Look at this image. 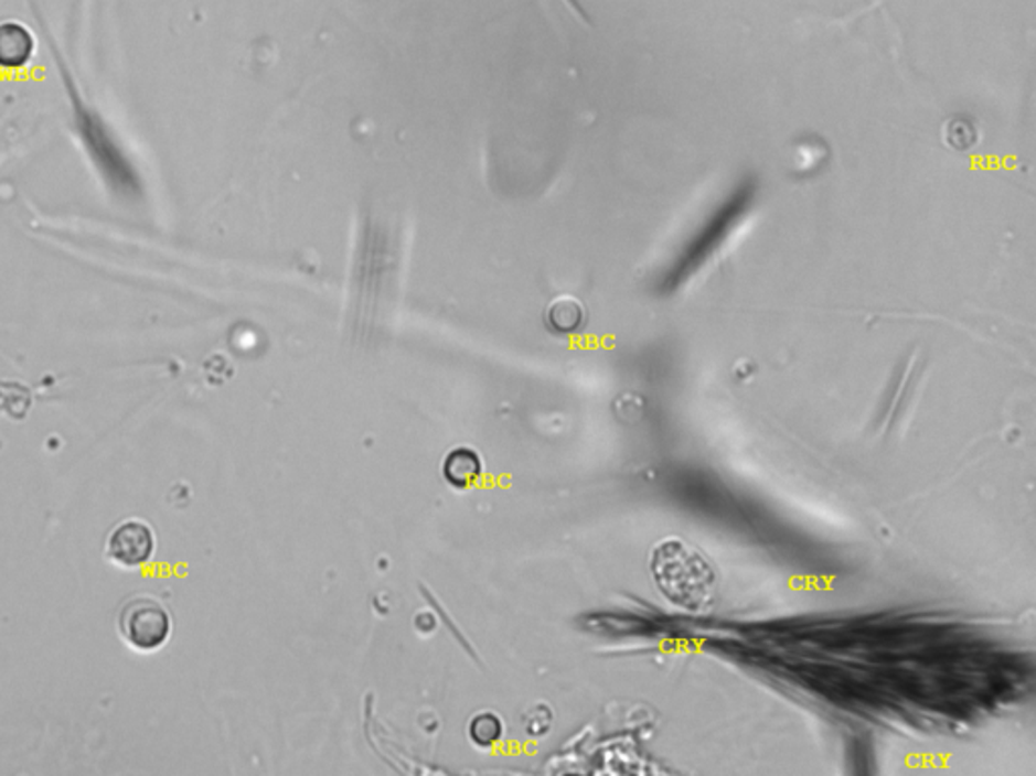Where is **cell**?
Segmentation results:
<instances>
[{"label":"cell","mask_w":1036,"mask_h":776,"mask_svg":"<svg viewBox=\"0 0 1036 776\" xmlns=\"http://www.w3.org/2000/svg\"><path fill=\"white\" fill-rule=\"evenodd\" d=\"M650 569L660 593L686 613L707 615L719 594V579L708 558L681 538L654 546Z\"/></svg>","instance_id":"1"},{"label":"cell","mask_w":1036,"mask_h":776,"mask_svg":"<svg viewBox=\"0 0 1036 776\" xmlns=\"http://www.w3.org/2000/svg\"><path fill=\"white\" fill-rule=\"evenodd\" d=\"M116 629L128 649L142 655L157 654L171 642V611L159 599L138 594L118 611Z\"/></svg>","instance_id":"2"},{"label":"cell","mask_w":1036,"mask_h":776,"mask_svg":"<svg viewBox=\"0 0 1036 776\" xmlns=\"http://www.w3.org/2000/svg\"><path fill=\"white\" fill-rule=\"evenodd\" d=\"M751 198H754V191L749 186H744L727 205L720 208L715 217L708 220L707 227L701 230L698 237H695V241L686 247L683 257H679V263L672 269L671 276L674 283L691 278L695 273V269L708 261L711 254H715V249L725 241L727 233L739 223V218L744 215V211H747Z\"/></svg>","instance_id":"3"},{"label":"cell","mask_w":1036,"mask_h":776,"mask_svg":"<svg viewBox=\"0 0 1036 776\" xmlns=\"http://www.w3.org/2000/svg\"><path fill=\"white\" fill-rule=\"evenodd\" d=\"M104 552L116 569H145L157 554V532L148 521L126 518L108 532Z\"/></svg>","instance_id":"4"},{"label":"cell","mask_w":1036,"mask_h":776,"mask_svg":"<svg viewBox=\"0 0 1036 776\" xmlns=\"http://www.w3.org/2000/svg\"><path fill=\"white\" fill-rule=\"evenodd\" d=\"M38 51L31 29L17 21L0 23V69H23Z\"/></svg>","instance_id":"5"},{"label":"cell","mask_w":1036,"mask_h":776,"mask_svg":"<svg viewBox=\"0 0 1036 776\" xmlns=\"http://www.w3.org/2000/svg\"><path fill=\"white\" fill-rule=\"evenodd\" d=\"M441 473L448 484L462 489V487H472L482 475V460L478 451L472 448L451 449L446 455Z\"/></svg>","instance_id":"6"},{"label":"cell","mask_w":1036,"mask_h":776,"mask_svg":"<svg viewBox=\"0 0 1036 776\" xmlns=\"http://www.w3.org/2000/svg\"><path fill=\"white\" fill-rule=\"evenodd\" d=\"M549 322L557 332H575L584 324V305L574 298H562L551 305Z\"/></svg>","instance_id":"7"},{"label":"cell","mask_w":1036,"mask_h":776,"mask_svg":"<svg viewBox=\"0 0 1036 776\" xmlns=\"http://www.w3.org/2000/svg\"><path fill=\"white\" fill-rule=\"evenodd\" d=\"M943 142L951 150H958V152H965V150H972L975 144H978V130H975L974 123L965 118H950V120L943 123Z\"/></svg>","instance_id":"8"},{"label":"cell","mask_w":1036,"mask_h":776,"mask_svg":"<svg viewBox=\"0 0 1036 776\" xmlns=\"http://www.w3.org/2000/svg\"><path fill=\"white\" fill-rule=\"evenodd\" d=\"M500 734H502V722L499 715L492 712L476 715L470 724V736L480 746H492L500 739Z\"/></svg>","instance_id":"9"}]
</instances>
